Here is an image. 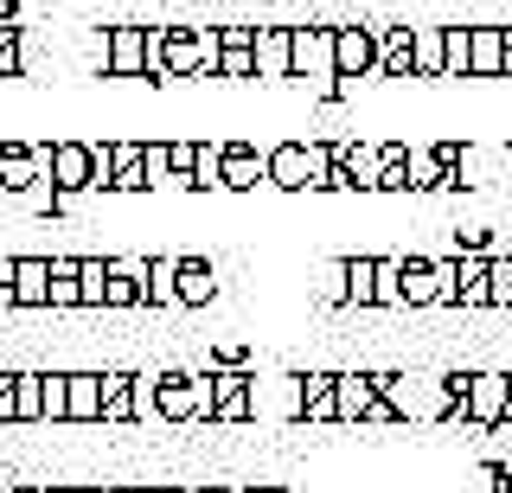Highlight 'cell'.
Instances as JSON below:
<instances>
[{
	"label": "cell",
	"mask_w": 512,
	"mask_h": 493,
	"mask_svg": "<svg viewBox=\"0 0 512 493\" xmlns=\"http://www.w3.org/2000/svg\"><path fill=\"white\" fill-rule=\"evenodd\" d=\"M32 154H39L45 167V186H52L58 199H84V193H103V167H96V141H32Z\"/></svg>",
	"instance_id": "6da1fadb"
},
{
	"label": "cell",
	"mask_w": 512,
	"mask_h": 493,
	"mask_svg": "<svg viewBox=\"0 0 512 493\" xmlns=\"http://www.w3.org/2000/svg\"><path fill=\"white\" fill-rule=\"evenodd\" d=\"M340 141H276L269 148V186L276 193H327Z\"/></svg>",
	"instance_id": "7a4b0ae2"
},
{
	"label": "cell",
	"mask_w": 512,
	"mask_h": 493,
	"mask_svg": "<svg viewBox=\"0 0 512 493\" xmlns=\"http://www.w3.org/2000/svg\"><path fill=\"white\" fill-rule=\"evenodd\" d=\"M218 65H224V26H167L160 33V84L218 77Z\"/></svg>",
	"instance_id": "3957f363"
},
{
	"label": "cell",
	"mask_w": 512,
	"mask_h": 493,
	"mask_svg": "<svg viewBox=\"0 0 512 493\" xmlns=\"http://www.w3.org/2000/svg\"><path fill=\"white\" fill-rule=\"evenodd\" d=\"M154 391H160V423H212V372H154Z\"/></svg>",
	"instance_id": "277c9868"
},
{
	"label": "cell",
	"mask_w": 512,
	"mask_h": 493,
	"mask_svg": "<svg viewBox=\"0 0 512 493\" xmlns=\"http://www.w3.org/2000/svg\"><path fill=\"white\" fill-rule=\"evenodd\" d=\"M333 65L352 84H378V26H333Z\"/></svg>",
	"instance_id": "5b68a950"
},
{
	"label": "cell",
	"mask_w": 512,
	"mask_h": 493,
	"mask_svg": "<svg viewBox=\"0 0 512 493\" xmlns=\"http://www.w3.org/2000/svg\"><path fill=\"white\" fill-rule=\"evenodd\" d=\"M148 26H109L103 33V77H148Z\"/></svg>",
	"instance_id": "8992f818"
},
{
	"label": "cell",
	"mask_w": 512,
	"mask_h": 493,
	"mask_svg": "<svg viewBox=\"0 0 512 493\" xmlns=\"http://www.w3.org/2000/svg\"><path fill=\"white\" fill-rule=\"evenodd\" d=\"M506 417H512V372H474L468 423L474 429H506Z\"/></svg>",
	"instance_id": "52a82bcc"
},
{
	"label": "cell",
	"mask_w": 512,
	"mask_h": 493,
	"mask_svg": "<svg viewBox=\"0 0 512 493\" xmlns=\"http://www.w3.org/2000/svg\"><path fill=\"white\" fill-rule=\"evenodd\" d=\"M212 423H256V372H212Z\"/></svg>",
	"instance_id": "ba28073f"
},
{
	"label": "cell",
	"mask_w": 512,
	"mask_h": 493,
	"mask_svg": "<svg viewBox=\"0 0 512 493\" xmlns=\"http://www.w3.org/2000/svg\"><path fill=\"white\" fill-rule=\"evenodd\" d=\"M39 186H45V167H39V154H32V141H0V193L26 199V193H39Z\"/></svg>",
	"instance_id": "9c48e42d"
},
{
	"label": "cell",
	"mask_w": 512,
	"mask_h": 493,
	"mask_svg": "<svg viewBox=\"0 0 512 493\" xmlns=\"http://www.w3.org/2000/svg\"><path fill=\"white\" fill-rule=\"evenodd\" d=\"M256 77L269 84L295 77V26H256Z\"/></svg>",
	"instance_id": "30bf717a"
},
{
	"label": "cell",
	"mask_w": 512,
	"mask_h": 493,
	"mask_svg": "<svg viewBox=\"0 0 512 493\" xmlns=\"http://www.w3.org/2000/svg\"><path fill=\"white\" fill-rule=\"evenodd\" d=\"M103 308H148V257H109V301Z\"/></svg>",
	"instance_id": "8fae6325"
},
{
	"label": "cell",
	"mask_w": 512,
	"mask_h": 493,
	"mask_svg": "<svg viewBox=\"0 0 512 493\" xmlns=\"http://www.w3.org/2000/svg\"><path fill=\"white\" fill-rule=\"evenodd\" d=\"M269 186V154H256L250 141H224V193H256Z\"/></svg>",
	"instance_id": "7c38bea8"
},
{
	"label": "cell",
	"mask_w": 512,
	"mask_h": 493,
	"mask_svg": "<svg viewBox=\"0 0 512 493\" xmlns=\"http://www.w3.org/2000/svg\"><path fill=\"white\" fill-rule=\"evenodd\" d=\"M301 423H340V372H301Z\"/></svg>",
	"instance_id": "4fadbf2b"
},
{
	"label": "cell",
	"mask_w": 512,
	"mask_h": 493,
	"mask_svg": "<svg viewBox=\"0 0 512 493\" xmlns=\"http://www.w3.org/2000/svg\"><path fill=\"white\" fill-rule=\"evenodd\" d=\"M13 308H26V314L52 308V257H20V276H13Z\"/></svg>",
	"instance_id": "5bb4252c"
},
{
	"label": "cell",
	"mask_w": 512,
	"mask_h": 493,
	"mask_svg": "<svg viewBox=\"0 0 512 493\" xmlns=\"http://www.w3.org/2000/svg\"><path fill=\"white\" fill-rule=\"evenodd\" d=\"M212 301H218V263L180 257V308H212Z\"/></svg>",
	"instance_id": "9a60e30c"
},
{
	"label": "cell",
	"mask_w": 512,
	"mask_h": 493,
	"mask_svg": "<svg viewBox=\"0 0 512 493\" xmlns=\"http://www.w3.org/2000/svg\"><path fill=\"white\" fill-rule=\"evenodd\" d=\"M224 84H244L256 77V26H224V65H218Z\"/></svg>",
	"instance_id": "2e32d148"
},
{
	"label": "cell",
	"mask_w": 512,
	"mask_h": 493,
	"mask_svg": "<svg viewBox=\"0 0 512 493\" xmlns=\"http://www.w3.org/2000/svg\"><path fill=\"white\" fill-rule=\"evenodd\" d=\"M404 308H442L436 257H404Z\"/></svg>",
	"instance_id": "e0dca14e"
},
{
	"label": "cell",
	"mask_w": 512,
	"mask_h": 493,
	"mask_svg": "<svg viewBox=\"0 0 512 493\" xmlns=\"http://www.w3.org/2000/svg\"><path fill=\"white\" fill-rule=\"evenodd\" d=\"M378 71L384 77H416V26H391V33H378Z\"/></svg>",
	"instance_id": "ac0fdd59"
},
{
	"label": "cell",
	"mask_w": 512,
	"mask_h": 493,
	"mask_svg": "<svg viewBox=\"0 0 512 493\" xmlns=\"http://www.w3.org/2000/svg\"><path fill=\"white\" fill-rule=\"evenodd\" d=\"M346 308H378V257H340Z\"/></svg>",
	"instance_id": "d6986e66"
},
{
	"label": "cell",
	"mask_w": 512,
	"mask_h": 493,
	"mask_svg": "<svg viewBox=\"0 0 512 493\" xmlns=\"http://www.w3.org/2000/svg\"><path fill=\"white\" fill-rule=\"evenodd\" d=\"M487 250H461L455 257V282H461V308H487Z\"/></svg>",
	"instance_id": "ffe728a7"
},
{
	"label": "cell",
	"mask_w": 512,
	"mask_h": 493,
	"mask_svg": "<svg viewBox=\"0 0 512 493\" xmlns=\"http://www.w3.org/2000/svg\"><path fill=\"white\" fill-rule=\"evenodd\" d=\"M474 77H506V26H474Z\"/></svg>",
	"instance_id": "44dd1931"
},
{
	"label": "cell",
	"mask_w": 512,
	"mask_h": 493,
	"mask_svg": "<svg viewBox=\"0 0 512 493\" xmlns=\"http://www.w3.org/2000/svg\"><path fill=\"white\" fill-rule=\"evenodd\" d=\"M148 308H180V257H148Z\"/></svg>",
	"instance_id": "7402d4cb"
},
{
	"label": "cell",
	"mask_w": 512,
	"mask_h": 493,
	"mask_svg": "<svg viewBox=\"0 0 512 493\" xmlns=\"http://www.w3.org/2000/svg\"><path fill=\"white\" fill-rule=\"evenodd\" d=\"M71 423H103V372H71Z\"/></svg>",
	"instance_id": "603a6c76"
},
{
	"label": "cell",
	"mask_w": 512,
	"mask_h": 493,
	"mask_svg": "<svg viewBox=\"0 0 512 493\" xmlns=\"http://www.w3.org/2000/svg\"><path fill=\"white\" fill-rule=\"evenodd\" d=\"M103 423H135V372H103Z\"/></svg>",
	"instance_id": "cb8c5ba5"
},
{
	"label": "cell",
	"mask_w": 512,
	"mask_h": 493,
	"mask_svg": "<svg viewBox=\"0 0 512 493\" xmlns=\"http://www.w3.org/2000/svg\"><path fill=\"white\" fill-rule=\"evenodd\" d=\"M84 257H52V314L64 308H84V276H77Z\"/></svg>",
	"instance_id": "d4e9b609"
},
{
	"label": "cell",
	"mask_w": 512,
	"mask_h": 493,
	"mask_svg": "<svg viewBox=\"0 0 512 493\" xmlns=\"http://www.w3.org/2000/svg\"><path fill=\"white\" fill-rule=\"evenodd\" d=\"M448 71V33L442 26H416V77H442Z\"/></svg>",
	"instance_id": "484cf974"
},
{
	"label": "cell",
	"mask_w": 512,
	"mask_h": 493,
	"mask_svg": "<svg viewBox=\"0 0 512 493\" xmlns=\"http://www.w3.org/2000/svg\"><path fill=\"white\" fill-rule=\"evenodd\" d=\"M448 33V71L442 77H474V26H442Z\"/></svg>",
	"instance_id": "4316f807"
},
{
	"label": "cell",
	"mask_w": 512,
	"mask_h": 493,
	"mask_svg": "<svg viewBox=\"0 0 512 493\" xmlns=\"http://www.w3.org/2000/svg\"><path fill=\"white\" fill-rule=\"evenodd\" d=\"M77 276H84V308H103L109 301V257H84Z\"/></svg>",
	"instance_id": "83f0119b"
},
{
	"label": "cell",
	"mask_w": 512,
	"mask_h": 493,
	"mask_svg": "<svg viewBox=\"0 0 512 493\" xmlns=\"http://www.w3.org/2000/svg\"><path fill=\"white\" fill-rule=\"evenodd\" d=\"M20 423H45V372H20Z\"/></svg>",
	"instance_id": "f1b7e54d"
},
{
	"label": "cell",
	"mask_w": 512,
	"mask_h": 493,
	"mask_svg": "<svg viewBox=\"0 0 512 493\" xmlns=\"http://www.w3.org/2000/svg\"><path fill=\"white\" fill-rule=\"evenodd\" d=\"M487 308H512V257L487 263Z\"/></svg>",
	"instance_id": "f546056e"
},
{
	"label": "cell",
	"mask_w": 512,
	"mask_h": 493,
	"mask_svg": "<svg viewBox=\"0 0 512 493\" xmlns=\"http://www.w3.org/2000/svg\"><path fill=\"white\" fill-rule=\"evenodd\" d=\"M7 77H26V58H20V26L0 20V84Z\"/></svg>",
	"instance_id": "4dcf8cb0"
},
{
	"label": "cell",
	"mask_w": 512,
	"mask_h": 493,
	"mask_svg": "<svg viewBox=\"0 0 512 493\" xmlns=\"http://www.w3.org/2000/svg\"><path fill=\"white\" fill-rule=\"evenodd\" d=\"M135 423H160V391H154V372H135Z\"/></svg>",
	"instance_id": "1f68e13d"
},
{
	"label": "cell",
	"mask_w": 512,
	"mask_h": 493,
	"mask_svg": "<svg viewBox=\"0 0 512 493\" xmlns=\"http://www.w3.org/2000/svg\"><path fill=\"white\" fill-rule=\"evenodd\" d=\"M141 167H148V180L160 186V180H173V141H148L141 148Z\"/></svg>",
	"instance_id": "d6a6232c"
},
{
	"label": "cell",
	"mask_w": 512,
	"mask_h": 493,
	"mask_svg": "<svg viewBox=\"0 0 512 493\" xmlns=\"http://www.w3.org/2000/svg\"><path fill=\"white\" fill-rule=\"evenodd\" d=\"M0 423H20V372H0Z\"/></svg>",
	"instance_id": "836d02e7"
},
{
	"label": "cell",
	"mask_w": 512,
	"mask_h": 493,
	"mask_svg": "<svg viewBox=\"0 0 512 493\" xmlns=\"http://www.w3.org/2000/svg\"><path fill=\"white\" fill-rule=\"evenodd\" d=\"M192 493H244V487H224V481H205V487H192Z\"/></svg>",
	"instance_id": "e575fe53"
},
{
	"label": "cell",
	"mask_w": 512,
	"mask_h": 493,
	"mask_svg": "<svg viewBox=\"0 0 512 493\" xmlns=\"http://www.w3.org/2000/svg\"><path fill=\"white\" fill-rule=\"evenodd\" d=\"M26 493H64V487H58V481H32Z\"/></svg>",
	"instance_id": "d590c367"
},
{
	"label": "cell",
	"mask_w": 512,
	"mask_h": 493,
	"mask_svg": "<svg viewBox=\"0 0 512 493\" xmlns=\"http://www.w3.org/2000/svg\"><path fill=\"white\" fill-rule=\"evenodd\" d=\"M160 493H192V487H160Z\"/></svg>",
	"instance_id": "8d00e7d4"
},
{
	"label": "cell",
	"mask_w": 512,
	"mask_h": 493,
	"mask_svg": "<svg viewBox=\"0 0 512 493\" xmlns=\"http://www.w3.org/2000/svg\"><path fill=\"white\" fill-rule=\"evenodd\" d=\"M96 493H128V487H96Z\"/></svg>",
	"instance_id": "74e56055"
},
{
	"label": "cell",
	"mask_w": 512,
	"mask_h": 493,
	"mask_svg": "<svg viewBox=\"0 0 512 493\" xmlns=\"http://www.w3.org/2000/svg\"><path fill=\"white\" fill-rule=\"evenodd\" d=\"M64 493H96V487H64Z\"/></svg>",
	"instance_id": "f35d334b"
},
{
	"label": "cell",
	"mask_w": 512,
	"mask_h": 493,
	"mask_svg": "<svg viewBox=\"0 0 512 493\" xmlns=\"http://www.w3.org/2000/svg\"><path fill=\"white\" fill-rule=\"evenodd\" d=\"M128 493H160V487H128Z\"/></svg>",
	"instance_id": "ab89813d"
},
{
	"label": "cell",
	"mask_w": 512,
	"mask_h": 493,
	"mask_svg": "<svg viewBox=\"0 0 512 493\" xmlns=\"http://www.w3.org/2000/svg\"><path fill=\"white\" fill-rule=\"evenodd\" d=\"M256 493H288V487H256Z\"/></svg>",
	"instance_id": "60d3db41"
},
{
	"label": "cell",
	"mask_w": 512,
	"mask_h": 493,
	"mask_svg": "<svg viewBox=\"0 0 512 493\" xmlns=\"http://www.w3.org/2000/svg\"><path fill=\"white\" fill-rule=\"evenodd\" d=\"M0 493H26V487H0Z\"/></svg>",
	"instance_id": "b9f144b4"
}]
</instances>
